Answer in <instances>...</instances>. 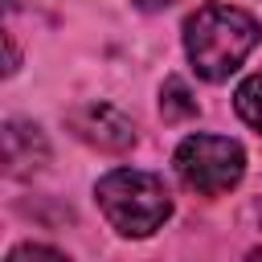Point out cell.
<instances>
[{
    "label": "cell",
    "mask_w": 262,
    "mask_h": 262,
    "mask_svg": "<svg viewBox=\"0 0 262 262\" xmlns=\"http://www.w3.org/2000/svg\"><path fill=\"white\" fill-rule=\"evenodd\" d=\"M258 20L233 4H201L184 20V49L205 82H225L258 45Z\"/></svg>",
    "instance_id": "1"
},
{
    "label": "cell",
    "mask_w": 262,
    "mask_h": 262,
    "mask_svg": "<svg viewBox=\"0 0 262 262\" xmlns=\"http://www.w3.org/2000/svg\"><path fill=\"white\" fill-rule=\"evenodd\" d=\"M102 217L123 233V237H147L172 217V196L160 176L139 172V168H115L98 180L94 188Z\"/></svg>",
    "instance_id": "2"
},
{
    "label": "cell",
    "mask_w": 262,
    "mask_h": 262,
    "mask_svg": "<svg viewBox=\"0 0 262 262\" xmlns=\"http://www.w3.org/2000/svg\"><path fill=\"white\" fill-rule=\"evenodd\" d=\"M172 164H176V176L184 180V188H192L201 196H221L242 180L246 151H242V143H233L225 135H188L176 147Z\"/></svg>",
    "instance_id": "3"
},
{
    "label": "cell",
    "mask_w": 262,
    "mask_h": 262,
    "mask_svg": "<svg viewBox=\"0 0 262 262\" xmlns=\"http://www.w3.org/2000/svg\"><path fill=\"white\" fill-rule=\"evenodd\" d=\"M66 123H70V131H74L82 143L102 147V151H127V147L135 143V127H131V119H127L119 106H111V102H86V106H74V111L66 115Z\"/></svg>",
    "instance_id": "4"
},
{
    "label": "cell",
    "mask_w": 262,
    "mask_h": 262,
    "mask_svg": "<svg viewBox=\"0 0 262 262\" xmlns=\"http://www.w3.org/2000/svg\"><path fill=\"white\" fill-rule=\"evenodd\" d=\"M45 160H49V143H45L41 127L8 119L4 123V164H8V176H29Z\"/></svg>",
    "instance_id": "5"
},
{
    "label": "cell",
    "mask_w": 262,
    "mask_h": 262,
    "mask_svg": "<svg viewBox=\"0 0 262 262\" xmlns=\"http://www.w3.org/2000/svg\"><path fill=\"white\" fill-rule=\"evenodd\" d=\"M160 115L172 119V123L196 115V98H192V90H188L184 78H168L164 82V90H160Z\"/></svg>",
    "instance_id": "6"
},
{
    "label": "cell",
    "mask_w": 262,
    "mask_h": 262,
    "mask_svg": "<svg viewBox=\"0 0 262 262\" xmlns=\"http://www.w3.org/2000/svg\"><path fill=\"white\" fill-rule=\"evenodd\" d=\"M233 106H237V115H242L254 131H262V70H258V74H250V78L237 86Z\"/></svg>",
    "instance_id": "7"
},
{
    "label": "cell",
    "mask_w": 262,
    "mask_h": 262,
    "mask_svg": "<svg viewBox=\"0 0 262 262\" xmlns=\"http://www.w3.org/2000/svg\"><path fill=\"white\" fill-rule=\"evenodd\" d=\"M8 262H70L61 250H53V246H41V242H25V246H16L12 254H8Z\"/></svg>",
    "instance_id": "8"
},
{
    "label": "cell",
    "mask_w": 262,
    "mask_h": 262,
    "mask_svg": "<svg viewBox=\"0 0 262 262\" xmlns=\"http://www.w3.org/2000/svg\"><path fill=\"white\" fill-rule=\"evenodd\" d=\"M135 4H139L143 12H160V8H168L172 0H135Z\"/></svg>",
    "instance_id": "9"
},
{
    "label": "cell",
    "mask_w": 262,
    "mask_h": 262,
    "mask_svg": "<svg viewBox=\"0 0 262 262\" xmlns=\"http://www.w3.org/2000/svg\"><path fill=\"white\" fill-rule=\"evenodd\" d=\"M250 262H262V250H254V254H250Z\"/></svg>",
    "instance_id": "10"
}]
</instances>
